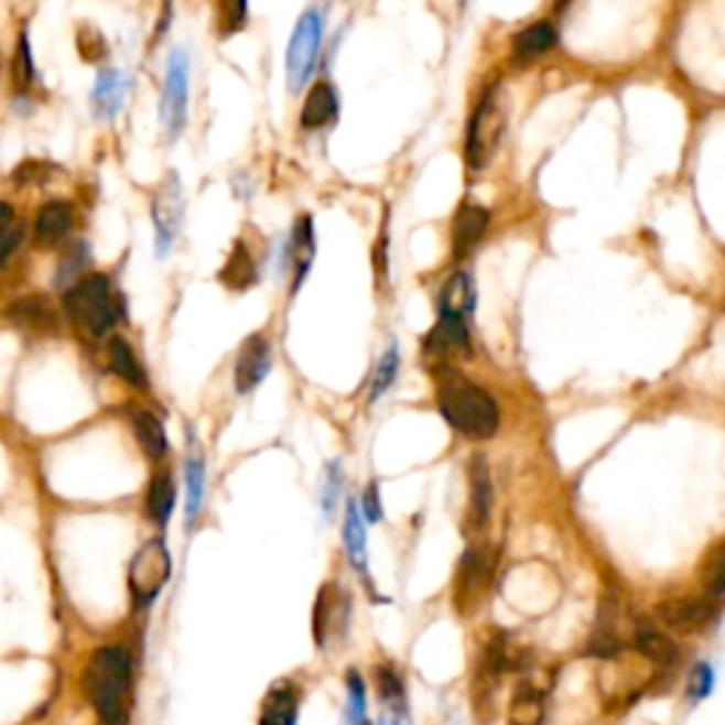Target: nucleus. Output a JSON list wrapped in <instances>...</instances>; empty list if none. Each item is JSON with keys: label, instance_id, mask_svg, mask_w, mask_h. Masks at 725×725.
Wrapping results in <instances>:
<instances>
[{"label": "nucleus", "instance_id": "obj_14", "mask_svg": "<svg viewBox=\"0 0 725 725\" xmlns=\"http://www.w3.org/2000/svg\"><path fill=\"white\" fill-rule=\"evenodd\" d=\"M476 310V290L468 272H454L440 290V317L470 321Z\"/></svg>", "mask_w": 725, "mask_h": 725}, {"label": "nucleus", "instance_id": "obj_35", "mask_svg": "<svg viewBox=\"0 0 725 725\" xmlns=\"http://www.w3.org/2000/svg\"><path fill=\"white\" fill-rule=\"evenodd\" d=\"M340 488H344V465H340V462H332L324 476V490H321L326 516H332V510H335L337 499H340Z\"/></svg>", "mask_w": 725, "mask_h": 725}, {"label": "nucleus", "instance_id": "obj_26", "mask_svg": "<svg viewBox=\"0 0 725 725\" xmlns=\"http://www.w3.org/2000/svg\"><path fill=\"white\" fill-rule=\"evenodd\" d=\"M632 647L647 660L658 663V667H672L674 660H678V643L669 635L654 632V629H640L635 635Z\"/></svg>", "mask_w": 725, "mask_h": 725}, {"label": "nucleus", "instance_id": "obj_40", "mask_svg": "<svg viewBox=\"0 0 725 725\" xmlns=\"http://www.w3.org/2000/svg\"><path fill=\"white\" fill-rule=\"evenodd\" d=\"M382 725H411V723H409V719H402L400 714H397V717H389Z\"/></svg>", "mask_w": 725, "mask_h": 725}, {"label": "nucleus", "instance_id": "obj_27", "mask_svg": "<svg viewBox=\"0 0 725 725\" xmlns=\"http://www.w3.org/2000/svg\"><path fill=\"white\" fill-rule=\"evenodd\" d=\"M108 357H111V369L117 371L122 380L137 386V389H148L145 369H142V362L137 360L133 349L122 340V337H113L111 346H108Z\"/></svg>", "mask_w": 725, "mask_h": 725}, {"label": "nucleus", "instance_id": "obj_31", "mask_svg": "<svg viewBox=\"0 0 725 725\" xmlns=\"http://www.w3.org/2000/svg\"><path fill=\"white\" fill-rule=\"evenodd\" d=\"M12 79H14V88H18V91H26V88L34 83V59H32V48H29L26 34H20L18 48H14Z\"/></svg>", "mask_w": 725, "mask_h": 725}, {"label": "nucleus", "instance_id": "obj_32", "mask_svg": "<svg viewBox=\"0 0 725 725\" xmlns=\"http://www.w3.org/2000/svg\"><path fill=\"white\" fill-rule=\"evenodd\" d=\"M247 0H218V29L221 37L241 32L247 26Z\"/></svg>", "mask_w": 725, "mask_h": 725}, {"label": "nucleus", "instance_id": "obj_9", "mask_svg": "<svg viewBox=\"0 0 725 725\" xmlns=\"http://www.w3.org/2000/svg\"><path fill=\"white\" fill-rule=\"evenodd\" d=\"M496 555L494 550L474 544L468 553L462 555L459 561V573H456V589H454V604L462 609V615H468V609L474 604H479V598L488 593L490 575H494Z\"/></svg>", "mask_w": 725, "mask_h": 725}, {"label": "nucleus", "instance_id": "obj_8", "mask_svg": "<svg viewBox=\"0 0 725 725\" xmlns=\"http://www.w3.org/2000/svg\"><path fill=\"white\" fill-rule=\"evenodd\" d=\"M182 213H185V196H182V182L176 173H167V178L159 185L153 196V230H156V256L165 258L171 247L176 245L178 227H182Z\"/></svg>", "mask_w": 725, "mask_h": 725}, {"label": "nucleus", "instance_id": "obj_36", "mask_svg": "<svg viewBox=\"0 0 725 725\" xmlns=\"http://www.w3.org/2000/svg\"><path fill=\"white\" fill-rule=\"evenodd\" d=\"M346 689H349V719L360 725L366 719V686H362V678L355 669L346 674Z\"/></svg>", "mask_w": 725, "mask_h": 725}, {"label": "nucleus", "instance_id": "obj_4", "mask_svg": "<svg viewBox=\"0 0 725 725\" xmlns=\"http://www.w3.org/2000/svg\"><path fill=\"white\" fill-rule=\"evenodd\" d=\"M505 122H508V108L501 99V88L494 86L490 91H485L474 117H470L468 139H465V159H468L470 171H481L499 151Z\"/></svg>", "mask_w": 725, "mask_h": 725}, {"label": "nucleus", "instance_id": "obj_15", "mask_svg": "<svg viewBox=\"0 0 725 725\" xmlns=\"http://www.w3.org/2000/svg\"><path fill=\"white\" fill-rule=\"evenodd\" d=\"M7 317L14 326L26 332H54L57 329V312L48 304L46 297L32 295V297H20L14 304H9Z\"/></svg>", "mask_w": 725, "mask_h": 725}, {"label": "nucleus", "instance_id": "obj_22", "mask_svg": "<svg viewBox=\"0 0 725 725\" xmlns=\"http://www.w3.org/2000/svg\"><path fill=\"white\" fill-rule=\"evenodd\" d=\"M221 284L230 286V290H250L256 284V261H252L250 250H247L245 241H236L232 252L227 256V264L218 272Z\"/></svg>", "mask_w": 725, "mask_h": 725}, {"label": "nucleus", "instance_id": "obj_19", "mask_svg": "<svg viewBox=\"0 0 725 725\" xmlns=\"http://www.w3.org/2000/svg\"><path fill=\"white\" fill-rule=\"evenodd\" d=\"M258 725H297V689L290 683H278L261 703Z\"/></svg>", "mask_w": 725, "mask_h": 725}, {"label": "nucleus", "instance_id": "obj_33", "mask_svg": "<svg viewBox=\"0 0 725 725\" xmlns=\"http://www.w3.org/2000/svg\"><path fill=\"white\" fill-rule=\"evenodd\" d=\"M397 369H400V355H397L394 346H389V349L382 351L380 362H377L375 382H371V400H380V397L391 389V382H394V377H397Z\"/></svg>", "mask_w": 725, "mask_h": 725}, {"label": "nucleus", "instance_id": "obj_28", "mask_svg": "<svg viewBox=\"0 0 725 725\" xmlns=\"http://www.w3.org/2000/svg\"><path fill=\"white\" fill-rule=\"evenodd\" d=\"M544 719V697L535 686L524 683L519 686V692L513 694V703H510V723L513 725H541Z\"/></svg>", "mask_w": 725, "mask_h": 725}, {"label": "nucleus", "instance_id": "obj_12", "mask_svg": "<svg viewBox=\"0 0 725 725\" xmlns=\"http://www.w3.org/2000/svg\"><path fill=\"white\" fill-rule=\"evenodd\" d=\"M312 258H315V227H312L310 216H301L297 218V225L292 227L290 252H286V261H290L292 270V295L301 290L304 278L310 275Z\"/></svg>", "mask_w": 725, "mask_h": 725}, {"label": "nucleus", "instance_id": "obj_39", "mask_svg": "<svg viewBox=\"0 0 725 725\" xmlns=\"http://www.w3.org/2000/svg\"><path fill=\"white\" fill-rule=\"evenodd\" d=\"M12 218H14L12 205H7V202H0V225H7V221H12Z\"/></svg>", "mask_w": 725, "mask_h": 725}, {"label": "nucleus", "instance_id": "obj_20", "mask_svg": "<svg viewBox=\"0 0 725 725\" xmlns=\"http://www.w3.org/2000/svg\"><path fill=\"white\" fill-rule=\"evenodd\" d=\"M490 213L485 207L465 205L454 218V252L456 256H468L476 247L485 230H488Z\"/></svg>", "mask_w": 725, "mask_h": 725}, {"label": "nucleus", "instance_id": "obj_6", "mask_svg": "<svg viewBox=\"0 0 725 725\" xmlns=\"http://www.w3.org/2000/svg\"><path fill=\"white\" fill-rule=\"evenodd\" d=\"M171 578V555H167L165 541H148L139 548V553L133 555L131 570H128V584H131V595L139 607H148L162 587Z\"/></svg>", "mask_w": 725, "mask_h": 725}, {"label": "nucleus", "instance_id": "obj_29", "mask_svg": "<svg viewBox=\"0 0 725 725\" xmlns=\"http://www.w3.org/2000/svg\"><path fill=\"white\" fill-rule=\"evenodd\" d=\"M185 485H187V521H196L198 510L205 505V485H207V465L205 456H187L185 462Z\"/></svg>", "mask_w": 725, "mask_h": 725}, {"label": "nucleus", "instance_id": "obj_3", "mask_svg": "<svg viewBox=\"0 0 725 725\" xmlns=\"http://www.w3.org/2000/svg\"><path fill=\"white\" fill-rule=\"evenodd\" d=\"M63 304H66L74 324L91 337L108 335L119 317L117 297H113L106 275H88L74 281V286L63 297Z\"/></svg>", "mask_w": 725, "mask_h": 725}, {"label": "nucleus", "instance_id": "obj_11", "mask_svg": "<svg viewBox=\"0 0 725 725\" xmlns=\"http://www.w3.org/2000/svg\"><path fill=\"white\" fill-rule=\"evenodd\" d=\"M660 620H667L672 629H680V632H697V629H706L712 620H717L719 607L714 600L703 598H683V600H667V604H660L658 607Z\"/></svg>", "mask_w": 725, "mask_h": 725}, {"label": "nucleus", "instance_id": "obj_21", "mask_svg": "<svg viewBox=\"0 0 725 725\" xmlns=\"http://www.w3.org/2000/svg\"><path fill=\"white\" fill-rule=\"evenodd\" d=\"M344 541H346V555H349L351 567L362 575L366 573V567H369V533H366V519H362L360 510H357L355 499L346 505Z\"/></svg>", "mask_w": 725, "mask_h": 725}, {"label": "nucleus", "instance_id": "obj_24", "mask_svg": "<svg viewBox=\"0 0 725 725\" xmlns=\"http://www.w3.org/2000/svg\"><path fill=\"white\" fill-rule=\"evenodd\" d=\"M133 434H137L139 445L151 459H162L167 454V434L165 425L153 416L151 411H137L133 414Z\"/></svg>", "mask_w": 725, "mask_h": 725}, {"label": "nucleus", "instance_id": "obj_23", "mask_svg": "<svg viewBox=\"0 0 725 725\" xmlns=\"http://www.w3.org/2000/svg\"><path fill=\"white\" fill-rule=\"evenodd\" d=\"M555 40H559V32H555L553 23H530L528 29H521L513 40V54L519 59H535L541 57L544 52L555 46Z\"/></svg>", "mask_w": 725, "mask_h": 725}, {"label": "nucleus", "instance_id": "obj_5", "mask_svg": "<svg viewBox=\"0 0 725 725\" xmlns=\"http://www.w3.org/2000/svg\"><path fill=\"white\" fill-rule=\"evenodd\" d=\"M321 40H324V18L317 9L301 14V20L292 29L290 46H286V79L290 91H301L312 79L321 54Z\"/></svg>", "mask_w": 725, "mask_h": 725}, {"label": "nucleus", "instance_id": "obj_18", "mask_svg": "<svg viewBox=\"0 0 725 725\" xmlns=\"http://www.w3.org/2000/svg\"><path fill=\"white\" fill-rule=\"evenodd\" d=\"M126 77H122V72H117V68H106V72H99L97 77V86H94V94H91V102H94V111H97V117L102 119H113L119 113V108H122V102H126Z\"/></svg>", "mask_w": 725, "mask_h": 725}, {"label": "nucleus", "instance_id": "obj_30", "mask_svg": "<svg viewBox=\"0 0 725 725\" xmlns=\"http://www.w3.org/2000/svg\"><path fill=\"white\" fill-rule=\"evenodd\" d=\"M377 692H380V700L389 708H394L397 714H402L405 708V683L397 674L394 667H380L377 669Z\"/></svg>", "mask_w": 725, "mask_h": 725}, {"label": "nucleus", "instance_id": "obj_34", "mask_svg": "<svg viewBox=\"0 0 725 725\" xmlns=\"http://www.w3.org/2000/svg\"><path fill=\"white\" fill-rule=\"evenodd\" d=\"M714 689V667L706 663V660H700L694 663L692 674H689V700L692 703H700V700H706Z\"/></svg>", "mask_w": 725, "mask_h": 725}, {"label": "nucleus", "instance_id": "obj_37", "mask_svg": "<svg viewBox=\"0 0 725 725\" xmlns=\"http://www.w3.org/2000/svg\"><path fill=\"white\" fill-rule=\"evenodd\" d=\"M20 241H23V227H20L18 218H12L7 225H0V267H7L9 261H12Z\"/></svg>", "mask_w": 725, "mask_h": 725}, {"label": "nucleus", "instance_id": "obj_10", "mask_svg": "<svg viewBox=\"0 0 725 725\" xmlns=\"http://www.w3.org/2000/svg\"><path fill=\"white\" fill-rule=\"evenodd\" d=\"M272 369V344L264 335H250L238 351L236 389L238 394H250L258 389Z\"/></svg>", "mask_w": 725, "mask_h": 725}, {"label": "nucleus", "instance_id": "obj_13", "mask_svg": "<svg viewBox=\"0 0 725 725\" xmlns=\"http://www.w3.org/2000/svg\"><path fill=\"white\" fill-rule=\"evenodd\" d=\"M494 513V481H490V470L485 456H474L470 459V528L485 530Z\"/></svg>", "mask_w": 725, "mask_h": 725}, {"label": "nucleus", "instance_id": "obj_1", "mask_svg": "<svg viewBox=\"0 0 725 725\" xmlns=\"http://www.w3.org/2000/svg\"><path fill=\"white\" fill-rule=\"evenodd\" d=\"M133 663L128 649L102 647L91 654L86 669V694L102 725H128L131 719Z\"/></svg>", "mask_w": 725, "mask_h": 725}, {"label": "nucleus", "instance_id": "obj_42", "mask_svg": "<svg viewBox=\"0 0 725 725\" xmlns=\"http://www.w3.org/2000/svg\"><path fill=\"white\" fill-rule=\"evenodd\" d=\"M360 725H369V723H366V719H362V723Z\"/></svg>", "mask_w": 725, "mask_h": 725}, {"label": "nucleus", "instance_id": "obj_38", "mask_svg": "<svg viewBox=\"0 0 725 725\" xmlns=\"http://www.w3.org/2000/svg\"><path fill=\"white\" fill-rule=\"evenodd\" d=\"M357 510H360V516L366 519V524H377L382 516L380 510V496H377V485L371 481L369 488H366V494H362V501L357 505Z\"/></svg>", "mask_w": 725, "mask_h": 725}, {"label": "nucleus", "instance_id": "obj_41", "mask_svg": "<svg viewBox=\"0 0 725 725\" xmlns=\"http://www.w3.org/2000/svg\"><path fill=\"white\" fill-rule=\"evenodd\" d=\"M567 3H570V0H555V9H559V12H561V9L567 7Z\"/></svg>", "mask_w": 725, "mask_h": 725}, {"label": "nucleus", "instance_id": "obj_17", "mask_svg": "<svg viewBox=\"0 0 725 725\" xmlns=\"http://www.w3.org/2000/svg\"><path fill=\"white\" fill-rule=\"evenodd\" d=\"M337 106H340V99H337V91L329 86V83H317V86L310 88L304 99V111H301V126L306 131H315V128L329 126L332 119L337 117Z\"/></svg>", "mask_w": 725, "mask_h": 725}, {"label": "nucleus", "instance_id": "obj_7", "mask_svg": "<svg viewBox=\"0 0 725 725\" xmlns=\"http://www.w3.org/2000/svg\"><path fill=\"white\" fill-rule=\"evenodd\" d=\"M187 91H191V63L182 48H173L171 63H167L165 97H162V122H165L167 139H176L185 131L187 122Z\"/></svg>", "mask_w": 725, "mask_h": 725}, {"label": "nucleus", "instance_id": "obj_25", "mask_svg": "<svg viewBox=\"0 0 725 725\" xmlns=\"http://www.w3.org/2000/svg\"><path fill=\"white\" fill-rule=\"evenodd\" d=\"M173 508H176V485H173V476L162 470V474L153 476L151 488H148V513L159 528H165Z\"/></svg>", "mask_w": 725, "mask_h": 725}, {"label": "nucleus", "instance_id": "obj_16", "mask_svg": "<svg viewBox=\"0 0 725 725\" xmlns=\"http://www.w3.org/2000/svg\"><path fill=\"white\" fill-rule=\"evenodd\" d=\"M74 221V210L66 202H48L46 207H40L37 221H34V238L40 247H54L57 241L68 236Z\"/></svg>", "mask_w": 725, "mask_h": 725}, {"label": "nucleus", "instance_id": "obj_2", "mask_svg": "<svg viewBox=\"0 0 725 725\" xmlns=\"http://www.w3.org/2000/svg\"><path fill=\"white\" fill-rule=\"evenodd\" d=\"M440 411L451 429L470 440H490L499 431V405L485 389L451 375L440 382Z\"/></svg>", "mask_w": 725, "mask_h": 725}]
</instances>
